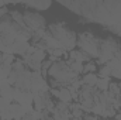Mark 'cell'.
Here are the masks:
<instances>
[{
	"label": "cell",
	"mask_w": 121,
	"mask_h": 120,
	"mask_svg": "<svg viewBox=\"0 0 121 120\" xmlns=\"http://www.w3.org/2000/svg\"><path fill=\"white\" fill-rule=\"evenodd\" d=\"M49 76V88H68L75 79L79 78L68 65L65 60L54 62L48 71Z\"/></svg>",
	"instance_id": "obj_1"
},
{
	"label": "cell",
	"mask_w": 121,
	"mask_h": 120,
	"mask_svg": "<svg viewBox=\"0 0 121 120\" xmlns=\"http://www.w3.org/2000/svg\"><path fill=\"white\" fill-rule=\"evenodd\" d=\"M47 31L49 32L51 37H54L58 42H60L62 48L69 52L72 50H76V44H78V35L73 30H70L63 21L60 23H52L49 26H47Z\"/></svg>",
	"instance_id": "obj_2"
},
{
	"label": "cell",
	"mask_w": 121,
	"mask_h": 120,
	"mask_svg": "<svg viewBox=\"0 0 121 120\" xmlns=\"http://www.w3.org/2000/svg\"><path fill=\"white\" fill-rule=\"evenodd\" d=\"M121 51V42L117 41L113 37H106V38H100V44H99V57L94 60L96 65H106L107 62L113 60L116 57L117 52Z\"/></svg>",
	"instance_id": "obj_3"
},
{
	"label": "cell",
	"mask_w": 121,
	"mask_h": 120,
	"mask_svg": "<svg viewBox=\"0 0 121 120\" xmlns=\"http://www.w3.org/2000/svg\"><path fill=\"white\" fill-rule=\"evenodd\" d=\"M99 44H100V38H97L90 31H83L78 35L76 47H79V50L87 54L91 60L93 58L96 60L99 57Z\"/></svg>",
	"instance_id": "obj_4"
},
{
	"label": "cell",
	"mask_w": 121,
	"mask_h": 120,
	"mask_svg": "<svg viewBox=\"0 0 121 120\" xmlns=\"http://www.w3.org/2000/svg\"><path fill=\"white\" fill-rule=\"evenodd\" d=\"M23 17H24L26 27L31 32H35V31H38V30L47 28V20H45V17L42 14L37 13V11H24Z\"/></svg>",
	"instance_id": "obj_5"
},
{
	"label": "cell",
	"mask_w": 121,
	"mask_h": 120,
	"mask_svg": "<svg viewBox=\"0 0 121 120\" xmlns=\"http://www.w3.org/2000/svg\"><path fill=\"white\" fill-rule=\"evenodd\" d=\"M49 85L47 82V79L41 75V72H32L31 76V92L37 93V92H49Z\"/></svg>",
	"instance_id": "obj_6"
},
{
	"label": "cell",
	"mask_w": 121,
	"mask_h": 120,
	"mask_svg": "<svg viewBox=\"0 0 121 120\" xmlns=\"http://www.w3.org/2000/svg\"><path fill=\"white\" fill-rule=\"evenodd\" d=\"M13 102L21 105L23 107H31L34 103V93L32 92H24V90L16 89L14 90V99Z\"/></svg>",
	"instance_id": "obj_7"
},
{
	"label": "cell",
	"mask_w": 121,
	"mask_h": 120,
	"mask_svg": "<svg viewBox=\"0 0 121 120\" xmlns=\"http://www.w3.org/2000/svg\"><path fill=\"white\" fill-rule=\"evenodd\" d=\"M30 41H27V40H24L23 37H20V35H17L16 37V40H14V42H13V54L14 55H24L26 52H27V50H28V47H30Z\"/></svg>",
	"instance_id": "obj_8"
},
{
	"label": "cell",
	"mask_w": 121,
	"mask_h": 120,
	"mask_svg": "<svg viewBox=\"0 0 121 120\" xmlns=\"http://www.w3.org/2000/svg\"><path fill=\"white\" fill-rule=\"evenodd\" d=\"M51 96L56 97L58 102H65V103H70L72 102V96L68 88H51L49 89Z\"/></svg>",
	"instance_id": "obj_9"
},
{
	"label": "cell",
	"mask_w": 121,
	"mask_h": 120,
	"mask_svg": "<svg viewBox=\"0 0 121 120\" xmlns=\"http://www.w3.org/2000/svg\"><path fill=\"white\" fill-rule=\"evenodd\" d=\"M14 40H16V37H13V35H4V34L0 35V52L1 54H13Z\"/></svg>",
	"instance_id": "obj_10"
},
{
	"label": "cell",
	"mask_w": 121,
	"mask_h": 120,
	"mask_svg": "<svg viewBox=\"0 0 121 120\" xmlns=\"http://www.w3.org/2000/svg\"><path fill=\"white\" fill-rule=\"evenodd\" d=\"M14 90H16V88L13 85H10L7 79H4L0 83V97L13 102V99H14Z\"/></svg>",
	"instance_id": "obj_11"
},
{
	"label": "cell",
	"mask_w": 121,
	"mask_h": 120,
	"mask_svg": "<svg viewBox=\"0 0 121 120\" xmlns=\"http://www.w3.org/2000/svg\"><path fill=\"white\" fill-rule=\"evenodd\" d=\"M18 6H23L26 9H32L34 11H44L52 6V1H27V3H18Z\"/></svg>",
	"instance_id": "obj_12"
},
{
	"label": "cell",
	"mask_w": 121,
	"mask_h": 120,
	"mask_svg": "<svg viewBox=\"0 0 121 120\" xmlns=\"http://www.w3.org/2000/svg\"><path fill=\"white\" fill-rule=\"evenodd\" d=\"M69 61L80 62V64H87V62H90L93 60L87 54H85L83 51H80V50H72V51H69Z\"/></svg>",
	"instance_id": "obj_13"
},
{
	"label": "cell",
	"mask_w": 121,
	"mask_h": 120,
	"mask_svg": "<svg viewBox=\"0 0 121 120\" xmlns=\"http://www.w3.org/2000/svg\"><path fill=\"white\" fill-rule=\"evenodd\" d=\"M97 93H99V90L96 89V86L82 85V88L79 89V100H83V99H94V96Z\"/></svg>",
	"instance_id": "obj_14"
},
{
	"label": "cell",
	"mask_w": 121,
	"mask_h": 120,
	"mask_svg": "<svg viewBox=\"0 0 121 120\" xmlns=\"http://www.w3.org/2000/svg\"><path fill=\"white\" fill-rule=\"evenodd\" d=\"M10 110H11V115H13V120H23V117L26 116V107H23L21 105H18V103H16V102H13L11 103V107H10Z\"/></svg>",
	"instance_id": "obj_15"
},
{
	"label": "cell",
	"mask_w": 121,
	"mask_h": 120,
	"mask_svg": "<svg viewBox=\"0 0 121 120\" xmlns=\"http://www.w3.org/2000/svg\"><path fill=\"white\" fill-rule=\"evenodd\" d=\"M69 112H70L72 117H75V119H82L83 115H85V112H83V109H82L79 102H72L69 105Z\"/></svg>",
	"instance_id": "obj_16"
},
{
	"label": "cell",
	"mask_w": 121,
	"mask_h": 120,
	"mask_svg": "<svg viewBox=\"0 0 121 120\" xmlns=\"http://www.w3.org/2000/svg\"><path fill=\"white\" fill-rule=\"evenodd\" d=\"M10 17H11V20L16 23V24H18L20 27H23V28H27L26 27V23H24V17H23V13L21 11H18V10H10V14H9Z\"/></svg>",
	"instance_id": "obj_17"
},
{
	"label": "cell",
	"mask_w": 121,
	"mask_h": 120,
	"mask_svg": "<svg viewBox=\"0 0 121 120\" xmlns=\"http://www.w3.org/2000/svg\"><path fill=\"white\" fill-rule=\"evenodd\" d=\"M110 83H111V78H99L96 83V89L99 92H107Z\"/></svg>",
	"instance_id": "obj_18"
},
{
	"label": "cell",
	"mask_w": 121,
	"mask_h": 120,
	"mask_svg": "<svg viewBox=\"0 0 121 120\" xmlns=\"http://www.w3.org/2000/svg\"><path fill=\"white\" fill-rule=\"evenodd\" d=\"M47 51H41V50H35V52L32 54V55H26V57H28L31 61H34V62H38V64H42L44 61L47 60Z\"/></svg>",
	"instance_id": "obj_19"
},
{
	"label": "cell",
	"mask_w": 121,
	"mask_h": 120,
	"mask_svg": "<svg viewBox=\"0 0 121 120\" xmlns=\"http://www.w3.org/2000/svg\"><path fill=\"white\" fill-rule=\"evenodd\" d=\"M97 79H99L97 74H86L82 78V83L83 85H87V86H96Z\"/></svg>",
	"instance_id": "obj_20"
},
{
	"label": "cell",
	"mask_w": 121,
	"mask_h": 120,
	"mask_svg": "<svg viewBox=\"0 0 121 120\" xmlns=\"http://www.w3.org/2000/svg\"><path fill=\"white\" fill-rule=\"evenodd\" d=\"M52 117L55 120H70L72 119V115H70V112L69 110H66V112H60L58 109H54V112H52Z\"/></svg>",
	"instance_id": "obj_21"
},
{
	"label": "cell",
	"mask_w": 121,
	"mask_h": 120,
	"mask_svg": "<svg viewBox=\"0 0 121 120\" xmlns=\"http://www.w3.org/2000/svg\"><path fill=\"white\" fill-rule=\"evenodd\" d=\"M97 76L99 78H111V69H110V66L107 64L106 65H101L97 69Z\"/></svg>",
	"instance_id": "obj_22"
},
{
	"label": "cell",
	"mask_w": 121,
	"mask_h": 120,
	"mask_svg": "<svg viewBox=\"0 0 121 120\" xmlns=\"http://www.w3.org/2000/svg\"><path fill=\"white\" fill-rule=\"evenodd\" d=\"M66 62H68L69 68H70L76 75L83 74V64H80V62H73V61H69V60H66Z\"/></svg>",
	"instance_id": "obj_23"
},
{
	"label": "cell",
	"mask_w": 121,
	"mask_h": 120,
	"mask_svg": "<svg viewBox=\"0 0 121 120\" xmlns=\"http://www.w3.org/2000/svg\"><path fill=\"white\" fill-rule=\"evenodd\" d=\"M97 69L99 68H97V65H96L94 61H90L87 64H83V75H86V74H96Z\"/></svg>",
	"instance_id": "obj_24"
},
{
	"label": "cell",
	"mask_w": 121,
	"mask_h": 120,
	"mask_svg": "<svg viewBox=\"0 0 121 120\" xmlns=\"http://www.w3.org/2000/svg\"><path fill=\"white\" fill-rule=\"evenodd\" d=\"M51 65H52V62L48 60V58L41 64V75H42L44 78H47V76H48V71H49Z\"/></svg>",
	"instance_id": "obj_25"
},
{
	"label": "cell",
	"mask_w": 121,
	"mask_h": 120,
	"mask_svg": "<svg viewBox=\"0 0 121 120\" xmlns=\"http://www.w3.org/2000/svg\"><path fill=\"white\" fill-rule=\"evenodd\" d=\"M108 92H110L114 97H118V96H120V92H121V89L118 88V83L111 81V83H110V86H108Z\"/></svg>",
	"instance_id": "obj_26"
},
{
	"label": "cell",
	"mask_w": 121,
	"mask_h": 120,
	"mask_svg": "<svg viewBox=\"0 0 121 120\" xmlns=\"http://www.w3.org/2000/svg\"><path fill=\"white\" fill-rule=\"evenodd\" d=\"M16 57L13 55V54H3V62L4 64H9V65H13L14 62H16Z\"/></svg>",
	"instance_id": "obj_27"
},
{
	"label": "cell",
	"mask_w": 121,
	"mask_h": 120,
	"mask_svg": "<svg viewBox=\"0 0 121 120\" xmlns=\"http://www.w3.org/2000/svg\"><path fill=\"white\" fill-rule=\"evenodd\" d=\"M69 105L70 103H65V102H55V109H58L60 112H66V110H69Z\"/></svg>",
	"instance_id": "obj_28"
},
{
	"label": "cell",
	"mask_w": 121,
	"mask_h": 120,
	"mask_svg": "<svg viewBox=\"0 0 121 120\" xmlns=\"http://www.w3.org/2000/svg\"><path fill=\"white\" fill-rule=\"evenodd\" d=\"M49 117V112L48 110H41V119L39 120H47Z\"/></svg>",
	"instance_id": "obj_29"
},
{
	"label": "cell",
	"mask_w": 121,
	"mask_h": 120,
	"mask_svg": "<svg viewBox=\"0 0 121 120\" xmlns=\"http://www.w3.org/2000/svg\"><path fill=\"white\" fill-rule=\"evenodd\" d=\"M4 79H6V78H4V75H3V72H1V68H0V83H1Z\"/></svg>",
	"instance_id": "obj_30"
},
{
	"label": "cell",
	"mask_w": 121,
	"mask_h": 120,
	"mask_svg": "<svg viewBox=\"0 0 121 120\" xmlns=\"http://www.w3.org/2000/svg\"><path fill=\"white\" fill-rule=\"evenodd\" d=\"M1 64H3V54L0 52V65H1Z\"/></svg>",
	"instance_id": "obj_31"
},
{
	"label": "cell",
	"mask_w": 121,
	"mask_h": 120,
	"mask_svg": "<svg viewBox=\"0 0 121 120\" xmlns=\"http://www.w3.org/2000/svg\"><path fill=\"white\" fill-rule=\"evenodd\" d=\"M47 120H55V119H54L52 116H49V117H48V119H47Z\"/></svg>",
	"instance_id": "obj_32"
},
{
	"label": "cell",
	"mask_w": 121,
	"mask_h": 120,
	"mask_svg": "<svg viewBox=\"0 0 121 120\" xmlns=\"http://www.w3.org/2000/svg\"><path fill=\"white\" fill-rule=\"evenodd\" d=\"M117 83H118V88L121 89V81H120V82H117Z\"/></svg>",
	"instance_id": "obj_33"
},
{
	"label": "cell",
	"mask_w": 121,
	"mask_h": 120,
	"mask_svg": "<svg viewBox=\"0 0 121 120\" xmlns=\"http://www.w3.org/2000/svg\"><path fill=\"white\" fill-rule=\"evenodd\" d=\"M99 120H108V119H104V117H101V119H99Z\"/></svg>",
	"instance_id": "obj_34"
},
{
	"label": "cell",
	"mask_w": 121,
	"mask_h": 120,
	"mask_svg": "<svg viewBox=\"0 0 121 120\" xmlns=\"http://www.w3.org/2000/svg\"><path fill=\"white\" fill-rule=\"evenodd\" d=\"M70 120H80V119H75V117H72V119H70Z\"/></svg>",
	"instance_id": "obj_35"
},
{
	"label": "cell",
	"mask_w": 121,
	"mask_h": 120,
	"mask_svg": "<svg viewBox=\"0 0 121 120\" xmlns=\"http://www.w3.org/2000/svg\"><path fill=\"white\" fill-rule=\"evenodd\" d=\"M0 120H1V113H0Z\"/></svg>",
	"instance_id": "obj_36"
},
{
	"label": "cell",
	"mask_w": 121,
	"mask_h": 120,
	"mask_svg": "<svg viewBox=\"0 0 121 120\" xmlns=\"http://www.w3.org/2000/svg\"><path fill=\"white\" fill-rule=\"evenodd\" d=\"M80 120H85V119H80Z\"/></svg>",
	"instance_id": "obj_37"
},
{
	"label": "cell",
	"mask_w": 121,
	"mask_h": 120,
	"mask_svg": "<svg viewBox=\"0 0 121 120\" xmlns=\"http://www.w3.org/2000/svg\"><path fill=\"white\" fill-rule=\"evenodd\" d=\"M120 120H121V119H120Z\"/></svg>",
	"instance_id": "obj_38"
}]
</instances>
